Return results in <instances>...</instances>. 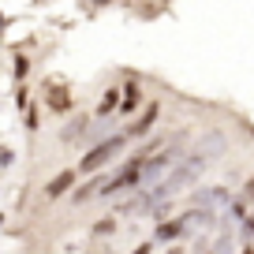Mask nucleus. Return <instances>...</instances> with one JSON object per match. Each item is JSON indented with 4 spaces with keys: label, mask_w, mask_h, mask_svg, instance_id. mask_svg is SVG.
<instances>
[{
    "label": "nucleus",
    "mask_w": 254,
    "mask_h": 254,
    "mask_svg": "<svg viewBox=\"0 0 254 254\" xmlns=\"http://www.w3.org/2000/svg\"><path fill=\"white\" fill-rule=\"evenodd\" d=\"M180 157H183L180 146H168V150H161V153H153V157H146V165H142V180H138L135 194H150V190L157 187V183L165 180V176L172 172L176 165H180Z\"/></svg>",
    "instance_id": "1"
},
{
    "label": "nucleus",
    "mask_w": 254,
    "mask_h": 254,
    "mask_svg": "<svg viewBox=\"0 0 254 254\" xmlns=\"http://www.w3.org/2000/svg\"><path fill=\"white\" fill-rule=\"evenodd\" d=\"M127 142H131V138H127V131H116V135H109L105 142L90 146L86 157L79 161V172H101V168L109 165L116 153H124V146H127Z\"/></svg>",
    "instance_id": "2"
},
{
    "label": "nucleus",
    "mask_w": 254,
    "mask_h": 254,
    "mask_svg": "<svg viewBox=\"0 0 254 254\" xmlns=\"http://www.w3.org/2000/svg\"><path fill=\"white\" fill-rule=\"evenodd\" d=\"M232 190L228 187H202V190H194V194H190V206L194 209H206V213H224V209L232 206Z\"/></svg>",
    "instance_id": "3"
},
{
    "label": "nucleus",
    "mask_w": 254,
    "mask_h": 254,
    "mask_svg": "<svg viewBox=\"0 0 254 254\" xmlns=\"http://www.w3.org/2000/svg\"><path fill=\"white\" fill-rule=\"evenodd\" d=\"M157 112H161V105H157V101H153V105H146V109H142V116H138V120H135V124H131V127H124V131H127V138H131V142H135V138H142L146 131H150V127H153V120H157Z\"/></svg>",
    "instance_id": "4"
},
{
    "label": "nucleus",
    "mask_w": 254,
    "mask_h": 254,
    "mask_svg": "<svg viewBox=\"0 0 254 254\" xmlns=\"http://www.w3.org/2000/svg\"><path fill=\"white\" fill-rule=\"evenodd\" d=\"M105 183H109V176H94V180H86V183H82V187L71 194V202H86V198H97Z\"/></svg>",
    "instance_id": "5"
},
{
    "label": "nucleus",
    "mask_w": 254,
    "mask_h": 254,
    "mask_svg": "<svg viewBox=\"0 0 254 254\" xmlns=\"http://www.w3.org/2000/svg\"><path fill=\"white\" fill-rule=\"evenodd\" d=\"M116 109H120V90H116V86H109V90H105V97L97 101L94 116H97V120H105V116H112Z\"/></svg>",
    "instance_id": "6"
},
{
    "label": "nucleus",
    "mask_w": 254,
    "mask_h": 254,
    "mask_svg": "<svg viewBox=\"0 0 254 254\" xmlns=\"http://www.w3.org/2000/svg\"><path fill=\"white\" fill-rule=\"evenodd\" d=\"M71 183H75V172H60V176L45 187V198H60L64 190H71Z\"/></svg>",
    "instance_id": "7"
},
{
    "label": "nucleus",
    "mask_w": 254,
    "mask_h": 254,
    "mask_svg": "<svg viewBox=\"0 0 254 254\" xmlns=\"http://www.w3.org/2000/svg\"><path fill=\"white\" fill-rule=\"evenodd\" d=\"M120 97H124V101H120V116H131V112L142 105V101H138V86H135V82H131V86H127Z\"/></svg>",
    "instance_id": "8"
},
{
    "label": "nucleus",
    "mask_w": 254,
    "mask_h": 254,
    "mask_svg": "<svg viewBox=\"0 0 254 254\" xmlns=\"http://www.w3.org/2000/svg\"><path fill=\"white\" fill-rule=\"evenodd\" d=\"M49 109L53 112H67L71 109V94H67V90H49Z\"/></svg>",
    "instance_id": "9"
},
{
    "label": "nucleus",
    "mask_w": 254,
    "mask_h": 254,
    "mask_svg": "<svg viewBox=\"0 0 254 254\" xmlns=\"http://www.w3.org/2000/svg\"><path fill=\"white\" fill-rule=\"evenodd\" d=\"M26 75H30V60H26V56H19V60H15V79L23 82Z\"/></svg>",
    "instance_id": "10"
},
{
    "label": "nucleus",
    "mask_w": 254,
    "mask_h": 254,
    "mask_svg": "<svg viewBox=\"0 0 254 254\" xmlns=\"http://www.w3.org/2000/svg\"><path fill=\"white\" fill-rule=\"evenodd\" d=\"M11 161H15V150H11V146H0V168H8Z\"/></svg>",
    "instance_id": "11"
},
{
    "label": "nucleus",
    "mask_w": 254,
    "mask_h": 254,
    "mask_svg": "<svg viewBox=\"0 0 254 254\" xmlns=\"http://www.w3.org/2000/svg\"><path fill=\"white\" fill-rule=\"evenodd\" d=\"M112 228H116V217H105V221L94 228V236H105V232H112Z\"/></svg>",
    "instance_id": "12"
},
{
    "label": "nucleus",
    "mask_w": 254,
    "mask_h": 254,
    "mask_svg": "<svg viewBox=\"0 0 254 254\" xmlns=\"http://www.w3.org/2000/svg\"><path fill=\"white\" fill-rule=\"evenodd\" d=\"M26 127H30V131H38V109H26Z\"/></svg>",
    "instance_id": "13"
},
{
    "label": "nucleus",
    "mask_w": 254,
    "mask_h": 254,
    "mask_svg": "<svg viewBox=\"0 0 254 254\" xmlns=\"http://www.w3.org/2000/svg\"><path fill=\"white\" fill-rule=\"evenodd\" d=\"M135 254H153V243H138V247H135Z\"/></svg>",
    "instance_id": "14"
},
{
    "label": "nucleus",
    "mask_w": 254,
    "mask_h": 254,
    "mask_svg": "<svg viewBox=\"0 0 254 254\" xmlns=\"http://www.w3.org/2000/svg\"><path fill=\"white\" fill-rule=\"evenodd\" d=\"M247 198H254V180H251V183H247Z\"/></svg>",
    "instance_id": "15"
},
{
    "label": "nucleus",
    "mask_w": 254,
    "mask_h": 254,
    "mask_svg": "<svg viewBox=\"0 0 254 254\" xmlns=\"http://www.w3.org/2000/svg\"><path fill=\"white\" fill-rule=\"evenodd\" d=\"M168 254H183V247H172V251H168Z\"/></svg>",
    "instance_id": "16"
},
{
    "label": "nucleus",
    "mask_w": 254,
    "mask_h": 254,
    "mask_svg": "<svg viewBox=\"0 0 254 254\" xmlns=\"http://www.w3.org/2000/svg\"><path fill=\"white\" fill-rule=\"evenodd\" d=\"M0 34H4V19H0Z\"/></svg>",
    "instance_id": "17"
},
{
    "label": "nucleus",
    "mask_w": 254,
    "mask_h": 254,
    "mask_svg": "<svg viewBox=\"0 0 254 254\" xmlns=\"http://www.w3.org/2000/svg\"><path fill=\"white\" fill-rule=\"evenodd\" d=\"M202 254H213V251H202Z\"/></svg>",
    "instance_id": "18"
},
{
    "label": "nucleus",
    "mask_w": 254,
    "mask_h": 254,
    "mask_svg": "<svg viewBox=\"0 0 254 254\" xmlns=\"http://www.w3.org/2000/svg\"><path fill=\"white\" fill-rule=\"evenodd\" d=\"M251 254H254V243H251Z\"/></svg>",
    "instance_id": "19"
}]
</instances>
